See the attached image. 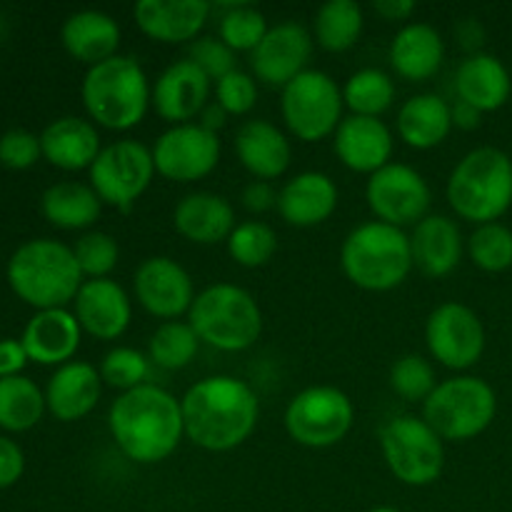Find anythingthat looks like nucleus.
Here are the masks:
<instances>
[{
    "label": "nucleus",
    "mask_w": 512,
    "mask_h": 512,
    "mask_svg": "<svg viewBox=\"0 0 512 512\" xmlns=\"http://www.w3.org/2000/svg\"><path fill=\"white\" fill-rule=\"evenodd\" d=\"M313 35L308 28L295 20L268 28L265 38L260 40L258 48L250 53V65L253 75L268 85H285L293 78H298L303 70H308L310 55H313Z\"/></svg>",
    "instance_id": "17"
},
{
    "label": "nucleus",
    "mask_w": 512,
    "mask_h": 512,
    "mask_svg": "<svg viewBox=\"0 0 512 512\" xmlns=\"http://www.w3.org/2000/svg\"><path fill=\"white\" fill-rule=\"evenodd\" d=\"M43 158V148H40V135L30 133V130L13 128L8 133L0 135V163L10 170H25L33 168L38 160Z\"/></svg>",
    "instance_id": "46"
},
{
    "label": "nucleus",
    "mask_w": 512,
    "mask_h": 512,
    "mask_svg": "<svg viewBox=\"0 0 512 512\" xmlns=\"http://www.w3.org/2000/svg\"><path fill=\"white\" fill-rule=\"evenodd\" d=\"M155 173L178 183H193L215 170L220 160L218 133H210L200 123L173 125L155 138Z\"/></svg>",
    "instance_id": "15"
},
{
    "label": "nucleus",
    "mask_w": 512,
    "mask_h": 512,
    "mask_svg": "<svg viewBox=\"0 0 512 512\" xmlns=\"http://www.w3.org/2000/svg\"><path fill=\"white\" fill-rule=\"evenodd\" d=\"M448 203L470 223H498L512 205V158L483 145L458 160L448 178Z\"/></svg>",
    "instance_id": "6"
},
{
    "label": "nucleus",
    "mask_w": 512,
    "mask_h": 512,
    "mask_svg": "<svg viewBox=\"0 0 512 512\" xmlns=\"http://www.w3.org/2000/svg\"><path fill=\"white\" fill-rule=\"evenodd\" d=\"M365 200L380 223L405 228L418 225L428 215L433 193L418 170L405 163H388L368 178Z\"/></svg>",
    "instance_id": "14"
},
{
    "label": "nucleus",
    "mask_w": 512,
    "mask_h": 512,
    "mask_svg": "<svg viewBox=\"0 0 512 512\" xmlns=\"http://www.w3.org/2000/svg\"><path fill=\"white\" fill-rule=\"evenodd\" d=\"M173 223L185 240L198 245H215L220 240H228L238 225L230 200L208 190L180 198L173 210Z\"/></svg>",
    "instance_id": "27"
},
{
    "label": "nucleus",
    "mask_w": 512,
    "mask_h": 512,
    "mask_svg": "<svg viewBox=\"0 0 512 512\" xmlns=\"http://www.w3.org/2000/svg\"><path fill=\"white\" fill-rule=\"evenodd\" d=\"M133 290L138 303L163 320H178L183 313H190L195 300L193 278L168 255L145 258L133 275Z\"/></svg>",
    "instance_id": "16"
},
{
    "label": "nucleus",
    "mask_w": 512,
    "mask_h": 512,
    "mask_svg": "<svg viewBox=\"0 0 512 512\" xmlns=\"http://www.w3.org/2000/svg\"><path fill=\"white\" fill-rule=\"evenodd\" d=\"M5 273L13 293L35 310L65 308L85 283L73 248L53 238H35L20 245L10 255Z\"/></svg>",
    "instance_id": "3"
},
{
    "label": "nucleus",
    "mask_w": 512,
    "mask_h": 512,
    "mask_svg": "<svg viewBox=\"0 0 512 512\" xmlns=\"http://www.w3.org/2000/svg\"><path fill=\"white\" fill-rule=\"evenodd\" d=\"M228 255L243 268H263L278 253V233L263 220H245L230 233Z\"/></svg>",
    "instance_id": "38"
},
{
    "label": "nucleus",
    "mask_w": 512,
    "mask_h": 512,
    "mask_svg": "<svg viewBox=\"0 0 512 512\" xmlns=\"http://www.w3.org/2000/svg\"><path fill=\"white\" fill-rule=\"evenodd\" d=\"M45 393L25 375L0 378V428L25 433L35 428L45 413Z\"/></svg>",
    "instance_id": "35"
},
{
    "label": "nucleus",
    "mask_w": 512,
    "mask_h": 512,
    "mask_svg": "<svg viewBox=\"0 0 512 512\" xmlns=\"http://www.w3.org/2000/svg\"><path fill=\"white\" fill-rule=\"evenodd\" d=\"M225 120H228V113H225L218 103H208L203 108V113H200V125H203L205 130H210V133H218L225 125Z\"/></svg>",
    "instance_id": "53"
},
{
    "label": "nucleus",
    "mask_w": 512,
    "mask_h": 512,
    "mask_svg": "<svg viewBox=\"0 0 512 512\" xmlns=\"http://www.w3.org/2000/svg\"><path fill=\"white\" fill-rule=\"evenodd\" d=\"M108 428L128 460L140 465L163 463L178 450L185 435L183 408L173 393L145 383L113 400Z\"/></svg>",
    "instance_id": "2"
},
{
    "label": "nucleus",
    "mask_w": 512,
    "mask_h": 512,
    "mask_svg": "<svg viewBox=\"0 0 512 512\" xmlns=\"http://www.w3.org/2000/svg\"><path fill=\"white\" fill-rule=\"evenodd\" d=\"M25 473V453L15 440L0 435V490L18 483Z\"/></svg>",
    "instance_id": "47"
},
{
    "label": "nucleus",
    "mask_w": 512,
    "mask_h": 512,
    "mask_svg": "<svg viewBox=\"0 0 512 512\" xmlns=\"http://www.w3.org/2000/svg\"><path fill=\"white\" fill-rule=\"evenodd\" d=\"M343 88L325 70H303L280 95V113L295 138L315 143L335 135L343 123Z\"/></svg>",
    "instance_id": "10"
},
{
    "label": "nucleus",
    "mask_w": 512,
    "mask_h": 512,
    "mask_svg": "<svg viewBox=\"0 0 512 512\" xmlns=\"http://www.w3.org/2000/svg\"><path fill=\"white\" fill-rule=\"evenodd\" d=\"M185 438L208 453H228L243 445L258 425L255 390L233 375L198 380L180 398Z\"/></svg>",
    "instance_id": "1"
},
{
    "label": "nucleus",
    "mask_w": 512,
    "mask_h": 512,
    "mask_svg": "<svg viewBox=\"0 0 512 512\" xmlns=\"http://www.w3.org/2000/svg\"><path fill=\"white\" fill-rule=\"evenodd\" d=\"M240 200L250 213H265L270 208H278V193L268 180H253V183L245 185Z\"/></svg>",
    "instance_id": "48"
},
{
    "label": "nucleus",
    "mask_w": 512,
    "mask_h": 512,
    "mask_svg": "<svg viewBox=\"0 0 512 512\" xmlns=\"http://www.w3.org/2000/svg\"><path fill=\"white\" fill-rule=\"evenodd\" d=\"M60 40L75 60L88 63L90 68L118 55L120 25L113 15L103 10H78L65 18Z\"/></svg>",
    "instance_id": "31"
},
{
    "label": "nucleus",
    "mask_w": 512,
    "mask_h": 512,
    "mask_svg": "<svg viewBox=\"0 0 512 512\" xmlns=\"http://www.w3.org/2000/svg\"><path fill=\"white\" fill-rule=\"evenodd\" d=\"M80 98L90 120L108 130H130L145 118L153 88L143 65L133 55H113L90 65L80 85Z\"/></svg>",
    "instance_id": "4"
},
{
    "label": "nucleus",
    "mask_w": 512,
    "mask_h": 512,
    "mask_svg": "<svg viewBox=\"0 0 512 512\" xmlns=\"http://www.w3.org/2000/svg\"><path fill=\"white\" fill-rule=\"evenodd\" d=\"M235 155L258 180H273L290 168L293 148L278 125L255 118L235 130Z\"/></svg>",
    "instance_id": "25"
},
{
    "label": "nucleus",
    "mask_w": 512,
    "mask_h": 512,
    "mask_svg": "<svg viewBox=\"0 0 512 512\" xmlns=\"http://www.w3.org/2000/svg\"><path fill=\"white\" fill-rule=\"evenodd\" d=\"M28 353H25L23 343L15 338L0 340V378H13L20 375V370L28 365Z\"/></svg>",
    "instance_id": "49"
},
{
    "label": "nucleus",
    "mask_w": 512,
    "mask_h": 512,
    "mask_svg": "<svg viewBox=\"0 0 512 512\" xmlns=\"http://www.w3.org/2000/svg\"><path fill=\"white\" fill-rule=\"evenodd\" d=\"M498 395L493 385L475 375L443 380L423 403V420L448 443H465L493 425Z\"/></svg>",
    "instance_id": "8"
},
{
    "label": "nucleus",
    "mask_w": 512,
    "mask_h": 512,
    "mask_svg": "<svg viewBox=\"0 0 512 512\" xmlns=\"http://www.w3.org/2000/svg\"><path fill=\"white\" fill-rule=\"evenodd\" d=\"M188 323L198 333L200 343H208L223 353H240L260 340L263 310L240 285L215 283L195 295Z\"/></svg>",
    "instance_id": "7"
},
{
    "label": "nucleus",
    "mask_w": 512,
    "mask_h": 512,
    "mask_svg": "<svg viewBox=\"0 0 512 512\" xmlns=\"http://www.w3.org/2000/svg\"><path fill=\"white\" fill-rule=\"evenodd\" d=\"M188 58L193 60L210 80H215V83H218L223 75L235 70V53L223 43V40L213 38V35L195 38L193 43H190Z\"/></svg>",
    "instance_id": "45"
},
{
    "label": "nucleus",
    "mask_w": 512,
    "mask_h": 512,
    "mask_svg": "<svg viewBox=\"0 0 512 512\" xmlns=\"http://www.w3.org/2000/svg\"><path fill=\"white\" fill-rule=\"evenodd\" d=\"M135 23L148 38L160 43L195 40L210 15L208 0H138Z\"/></svg>",
    "instance_id": "24"
},
{
    "label": "nucleus",
    "mask_w": 512,
    "mask_h": 512,
    "mask_svg": "<svg viewBox=\"0 0 512 512\" xmlns=\"http://www.w3.org/2000/svg\"><path fill=\"white\" fill-rule=\"evenodd\" d=\"M338 185L328 173L303 170L293 175L278 193V213L295 228L325 223L338 208Z\"/></svg>",
    "instance_id": "23"
},
{
    "label": "nucleus",
    "mask_w": 512,
    "mask_h": 512,
    "mask_svg": "<svg viewBox=\"0 0 512 512\" xmlns=\"http://www.w3.org/2000/svg\"><path fill=\"white\" fill-rule=\"evenodd\" d=\"M198 345L200 338L193 330V325L183 323V320H165L150 335L148 358L158 368L180 370L193 363L195 353H198Z\"/></svg>",
    "instance_id": "37"
},
{
    "label": "nucleus",
    "mask_w": 512,
    "mask_h": 512,
    "mask_svg": "<svg viewBox=\"0 0 512 512\" xmlns=\"http://www.w3.org/2000/svg\"><path fill=\"white\" fill-rule=\"evenodd\" d=\"M73 255L78 260V268L83 273V278L98 280L108 278L115 270L120 258L118 240L110 233H103V230H90V233H83L73 245Z\"/></svg>",
    "instance_id": "42"
},
{
    "label": "nucleus",
    "mask_w": 512,
    "mask_h": 512,
    "mask_svg": "<svg viewBox=\"0 0 512 512\" xmlns=\"http://www.w3.org/2000/svg\"><path fill=\"white\" fill-rule=\"evenodd\" d=\"M453 130L450 105L438 93H418L398 110V135L415 150L438 148Z\"/></svg>",
    "instance_id": "32"
},
{
    "label": "nucleus",
    "mask_w": 512,
    "mask_h": 512,
    "mask_svg": "<svg viewBox=\"0 0 512 512\" xmlns=\"http://www.w3.org/2000/svg\"><path fill=\"white\" fill-rule=\"evenodd\" d=\"M455 90L463 103L473 105L480 113H493L508 103L512 80L500 58L490 53H470L455 75Z\"/></svg>",
    "instance_id": "30"
},
{
    "label": "nucleus",
    "mask_w": 512,
    "mask_h": 512,
    "mask_svg": "<svg viewBox=\"0 0 512 512\" xmlns=\"http://www.w3.org/2000/svg\"><path fill=\"white\" fill-rule=\"evenodd\" d=\"M455 35H458V38H460L463 48L480 53L478 48H480V43H483V38H485V30H483V25L478 23V20H475V18L460 20V25H458V28H455Z\"/></svg>",
    "instance_id": "51"
},
{
    "label": "nucleus",
    "mask_w": 512,
    "mask_h": 512,
    "mask_svg": "<svg viewBox=\"0 0 512 512\" xmlns=\"http://www.w3.org/2000/svg\"><path fill=\"white\" fill-rule=\"evenodd\" d=\"M425 343L440 365L450 370H468L483 358L488 335L483 320L473 308L450 300L428 315Z\"/></svg>",
    "instance_id": "13"
},
{
    "label": "nucleus",
    "mask_w": 512,
    "mask_h": 512,
    "mask_svg": "<svg viewBox=\"0 0 512 512\" xmlns=\"http://www.w3.org/2000/svg\"><path fill=\"white\" fill-rule=\"evenodd\" d=\"M413 265L428 278H445L463 258V233L448 215H425L410 235Z\"/></svg>",
    "instance_id": "26"
},
{
    "label": "nucleus",
    "mask_w": 512,
    "mask_h": 512,
    "mask_svg": "<svg viewBox=\"0 0 512 512\" xmlns=\"http://www.w3.org/2000/svg\"><path fill=\"white\" fill-rule=\"evenodd\" d=\"M73 313L83 333L98 340H115L128 330L133 303L123 285L110 278L85 280L73 300Z\"/></svg>",
    "instance_id": "18"
},
{
    "label": "nucleus",
    "mask_w": 512,
    "mask_h": 512,
    "mask_svg": "<svg viewBox=\"0 0 512 512\" xmlns=\"http://www.w3.org/2000/svg\"><path fill=\"white\" fill-rule=\"evenodd\" d=\"M148 360L150 358H145V355L135 348H113L110 353H105L103 360H100V378H103V383L108 385V388L128 393V390L145 385L150 373Z\"/></svg>",
    "instance_id": "43"
},
{
    "label": "nucleus",
    "mask_w": 512,
    "mask_h": 512,
    "mask_svg": "<svg viewBox=\"0 0 512 512\" xmlns=\"http://www.w3.org/2000/svg\"><path fill=\"white\" fill-rule=\"evenodd\" d=\"M468 255L475 268L485 273H503L512 268V230L503 223H485L468 238Z\"/></svg>",
    "instance_id": "40"
},
{
    "label": "nucleus",
    "mask_w": 512,
    "mask_h": 512,
    "mask_svg": "<svg viewBox=\"0 0 512 512\" xmlns=\"http://www.w3.org/2000/svg\"><path fill=\"white\" fill-rule=\"evenodd\" d=\"M450 115H453V128L460 130H475L480 125V118H483V113H480L478 108L463 103V100L450 105Z\"/></svg>",
    "instance_id": "52"
},
{
    "label": "nucleus",
    "mask_w": 512,
    "mask_h": 512,
    "mask_svg": "<svg viewBox=\"0 0 512 512\" xmlns=\"http://www.w3.org/2000/svg\"><path fill=\"white\" fill-rule=\"evenodd\" d=\"M100 393H103L100 370L85 360H70L50 375L48 388H45V405L53 418L75 423L93 413Z\"/></svg>",
    "instance_id": "22"
},
{
    "label": "nucleus",
    "mask_w": 512,
    "mask_h": 512,
    "mask_svg": "<svg viewBox=\"0 0 512 512\" xmlns=\"http://www.w3.org/2000/svg\"><path fill=\"white\" fill-rule=\"evenodd\" d=\"M83 328L68 308L38 310L23 330L25 353L38 365H65L78 353Z\"/></svg>",
    "instance_id": "21"
},
{
    "label": "nucleus",
    "mask_w": 512,
    "mask_h": 512,
    "mask_svg": "<svg viewBox=\"0 0 512 512\" xmlns=\"http://www.w3.org/2000/svg\"><path fill=\"white\" fill-rule=\"evenodd\" d=\"M373 10L383 20H408L415 13L413 0H375Z\"/></svg>",
    "instance_id": "50"
},
{
    "label": "nucleus",
    "mask_w": 512,
    "mask_h": 512,
    "mask_svg": "<svg viewBox=\"0 0 512 512\" xmlns=\"http://www.w3.org/2000/svg\"><path fill=\"white\" fill-rule=\"evenodd\" d=\"M380 450L390 473L410 488H425L445 470V440L423 415H395L380 428Z\"/></svg>",
    "instance_id": "9"
},
{
    "label": "nucleus",
    "mask_w": 512,
    "mask_h": 512,
    "mask_svg": "<svg viewBox=\"0 0 512 512\" xmlns=\"http://www.w3.org/2000/svg\"><path fill=\"white\" fill-rule=\"evenodd\" d=\"M390 65L410 83L430 80L445 60V40L430 23H408L390 43Z\"/></svg>",
    "instance_id": "29"
},
{
    "label": "nucleus",
    "mask_w": 512,
    "mask_h": 512,
    "mask_svg": "<svg viewBox=\"0 0 512 512\" xmlns=\"http://www.w3.org/2000/svg\"><path fill=\"white\" fill-rule=\"evenodd\" d=\"M363 8L355 0H328L313 18V38L330 53H343L358 43L363 33Z\"/></svg>",
    "instance_id": "34"
},
{
    "label": "nucleus",
    "mask_w": 512,
    "mask_h": 512,
    "mask_svg": "<svg viewBox=\"0 0 512 512\" xmlns=\"http://www.w3.org/2000/svg\"><path fill=\"white\" fill-rule=\"evenodd\" d=\"M355 405L340 388L310 385L293 395L285 408L283 423L290 438L303 448L325 450L338 445L350 433Z\"/></svg>",
    "instance_id": "11"
},
{
    "label": "nucleus",
    "mask_w": 512,
    "mask_h": 512,
    "mask_svg": "<svg viewBox=\"0 0 512 512\" xmlns=\"http://www.w3.org/2000/svg\"><path fill=\"white\" fill-rule=\"evenodd\" d=\"M218 38L228 45L230 50H250L253 53L260 40L268 33V20L258 8L248 3H233L220 13Z\"/></svg>",
    "instance_id": "39"
},
{
    "label": "nucleus",
    "mask_w": 512,
    "mask_h": 512,
    "mask_svg": "<svg viewBox=\"0 0 512 512\" xmlns=\"http://www.w3.org/2000/svg\"><path fill=\"white\" fill-rule=\"evenodd\" d=\"M215 103L228 115H245L258 103V83L255 75L235 68L215 83Z\"/></svg>",
    "instance_id": "44"
},
{
    "label": "nucleus",
    "mask_w": 512,
    "mask_h": 512,
    "mask_svg": "<svg viewBox=\"0 0 512 512\" xmlns=\"http://www.w3.org/2000/svg\"><path fill=\"white\" fill-rule=\"evenodd\" d=\"M40 148L50 165L73 173V170H90L103 145H100L98 128L90 120L65 115V118L45 125V130L40 133Z\"/></svg>",
    "instance_id": "28"
},
{
    "label": "nucleus",
    "mask_w": 512,
    "mask_h": 512,
    "mask_svg": "<svg viewBox=\"0 0 512 512\" xmlns=\"http://www.w3.org/2000/svg\"><path fill=\"white\" fill-rule=\"evenodd\" d=\"M40 210L45 220L63 230H85L100 218L103 200L90 185L75 180L53 183L40 198Z\"/></svg>",
    "instance_id": "33"
},
{
    "label": "nucleus",
    "mask_w": 512,
    "mask_h": 512,
    "mask_svg": "<svg viewBox=\"0 0 512 512\" xmlns=\"http://www.w3.org/2000/svg\"><path fill=\"white\" fill-rule=\"evenodd\" d=\"M343 100L353 115L380 118L395 100V83L385 70L360 68L345 80Z\"/></svg>",
    "instance_id": "36"
},
{
    "label": "nucleus",
    "mask_w": 512,
    "mask_h": 512,
    "mask_svg": "<svg viewBox=\"0 0 512 512\" xmlns=\"http://www.w3.org/2000/svg\"><path fill=\"white\" fill-rule=\"evenodd\" d=\"M370 512H403V510L393 508V505H378V508H373Z\"/></svg>",
    "instance_id": "54"
},
{
    "label": "nucleus",
    "mask_w": 512,
    "mask_h": 512,
    "mask_svg": "<svg viewBox=\"0 0 512 512\" xmlns=\"http://www.w3.org/2000/svg\"><path fill=\"white\" fill-rule=\"evenodd\" d=\"M333 148L340 163L355 173H378L393 155V133L380 118L350 115L333 135Z\"/></svg>",
    "instance_id": "20"
},
{
    "label": "nucleus",
    "mask_w": 512,
    "mask_h": 512,
    "mask_svg": "<svg viewBox=\"0 0 512 512\" xmlns=\"http://www.w3.org/2000/svg\"><path fill=\"white\" fill-rule=\"evenodd\" d=\"M345 278L360 290L388 293L405 283L413 265L410 235L403 228L368 220L350 230L340 248Z\"/></svg>",
    "instance_id": "5"
},
{
    "label": "nucleus",
    "mask_w": 512,
    "mask_h": 512,
    "mask_svg": "<svg viewBox=\"0 0 512 512\" xmlns=\"http://www.w3.org/2000/svg\"><path fill=\"white\" fill-rule=\"evenodd\" d=\"M390 388L408 403H425L430 393L438 388L433 363L418 353L403 355L390 368Z\"/></svg>",
    "instance_id": "41"
},
{
    "label": "nucleus",
    "mask_w": 512,
    "mask_h": 512,
    "mask_svg": "<svg viewBox=\"0 0 512 512\" xmlns=\"http://www.w3.org/2000/svg\"><path fill=\"white\" fill-rule=\"evenodd\" d=\"M210 98V78L190 58L175 60L153 85V108L163 120L183 125L203 113Z\"/></svg>",
    "instance_id": "19"
},
{
    "label": "nucleus",
    "mask_w": 512,
    "mask_h": 512,
    "mask_svg": "<svg viewBox=\"0 0 512 512\" xmlns=\"http://www.w3.org/2000/svg\"><path fill=\"white\" fill-rule=\"evenodd\" d=\"M88 173L90 188L105 205L128 210L153 183V153L138 140H115L100 150Z\"/></svg>",
    "instance_id": "12"
}]
</instances>
